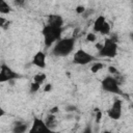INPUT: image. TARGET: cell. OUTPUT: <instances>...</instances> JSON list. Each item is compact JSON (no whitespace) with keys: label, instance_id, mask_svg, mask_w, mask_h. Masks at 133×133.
Instances as JSON below:
<instances>
[{"label":"cell","instance_id":"cell-17","mask_svg":"<svg viewBox=\"0 0 133 133\" xmlns=\"http://www.w3.org/2000/svg\"><path fill=\"white\" fill-rule=\"evenodd\" d=\"M39 87H41V84L39 83H37V82H34V81H32L31 83H30V92H36L38 89H39Z\"/></svg>","mask_w":133,"mask_h":133},{"label":"cell","instance_id":"cell-12","mask_svg":"<svg viewBox=\"0 0 133 133\" xmlns=\"http://www.w3.org/2000/svg\"><path fill=\"white\" fill-rule=\"evenodd\" d=\"M105 22H106V19H105L104 16L98 17V18L95 20V22H94V26H92L94 31H95V32H100V30H101V28L103 27V25H104Z\"/></svg>","mask_w":133,"mask_h":133},{"label":"cell","instance_id":"cell-22","mask_svg":"<svg viewBox=\"0 0 133 133\" xmlns=\"http://www.w3.org/2000/svg\"><path fill=\"white\" fill-rule=\"evenodd\" d=\"M75 10H76V12H77V14L81 15V14H84V11L86 10V8H85L83 5H78V6L75 8Z\"/></svg>","mask_w":133,"mask_h":133},{"label":"cell","instance_id":"cell-15","mask_svg":"<svg viewBox=\"0 0 133 133\" xmlns=\"http://www.w3.org/2000/svg\"><path fill=\"white\" fill-rule=\"evenodd\" d=\"M110 30H111V27H110V24L108 22H105L103 27L101 28L100 30V33L103 34V35H106V34H109L110 33Z\"/></svg>","mask_w":133,"mask_h":133},{"label":"cell","instance_id":"cell-6","mask_svg":"<svg viewBox=\"0 0 133 133\" xmlns=\"http://www.w3.org/2000/svg\"><path fill=\"white\" fill-rule=\"evenodd\" d=\"M17 78H20V75L12 71L7 64L2 63L0 65V82H7Z\"/></svg>","mask_w":133,"mask_h":133},{"label":"cell","instance_id":"cell-14","mask_svg":"<svg viewBox=\"0 0 133 133\" xmlns=\"http://www.w3.org/2000/svg\"><path fill=\"white\" fill-rule=\"evenodd\" d=\"M47 79V75L45 74V73H37V74H35L34 76H33V81L34 82H37V83H39V84H42V83H44V81Z\"/></svg>","mask_w":133,"mask_h":133},{"label":"cell","instance_id":"cell-27","mask_svg":"<svg viewBox=\"0 0 133 133\" xmlns=\"http://www.w3.org/2000/svg\"><path fill=\"white\" fill-rule=\"evenodd\" d=\"M5 113H6V112H5V110L0 106V118H1L2 116H4V115H5Z\"/></svg>","mask_w":133,"mask_h":133},{"label":"cell","instance_id":"cell-20","mask_svg":"<svg viewBox=\"0 0 133 133\" xmlns=\"http://www.w3.org/2000/svg\"><path fill=\"white\" fill-rule=\"evenodd\" d=\"M11 10H12V8H11L9 5H7V6H5V7H2V8H0V14H3V15H7V14H9Z\"/></svg>","mask_w":133,"mask_h":133},{"label":"cell","instance_id":"cell-26","mask_svg":"<svg viewBox=\"0 0 133 133\" xmlns=\"http://www.w3.org/2000/svg\"><path fill=\"white\" fill-rule=\"evenodd\" d=\"M7 5H9L5 0H0V8H2V7H5V6H7Z\"/></svg>","mask_w":133,"mask_h":133},{"label":"cell","instance_id":"cell-28","mask_svg":"<svg viewBox=\"0 0 133 133\" xmlns=\"http://www.w3.org/2000/svg\"><path fill=\"white\" fill-rule=\"evenodd\" d=\"M57 111H58V107L55 106V107H53V108L50 110V113H55V112H57Z\"/></svg>","mask_w":133,"mask_h":133},{"label":"cell","instance_id":"cell-7","mask_svg":"<svg viewBox=\"0 0 133 133\" xmlns=\"http://www.w3.org/2000/svg\"><path fill=\"white\" fill-rule=\"evenodd\" d=\"M122 108H123V102H122V100H118V99L115 100L112 103L111 108L107 111L108 116L111 119H114V121L119 119L121 116H122Z\"/></svg>","mask_w":133,"mask_h":133},{"label":"cell","instance_id":"cell-29","mask_svg":"<svg viewBox=\"0 0 133 133\" xmlns=\"http://www.w3.org/2000/svg\"><path fill=\"white\" fill-rule=\"evenodd\" d=\"M102 47H103V44H100V43H97V44H96V48H97L98 50H101Z\"/></svg>","mask_w":133,"mask_h":133},{"label":"cell","instance_id":"cell-16","mask_svg":"<svg viewBox=\"0 0 133 133\" xmlns=\"http://www.w3.org/2000/svg\"><path fill=\"white\" fill-rule=\"evenodd\" d=\"M103 66H104V64H103L102 62H95V63L91 65L90 71H91V73H97V72H99L100 70H102Z\"/></svg>","mask_w":133,"mask_h":133},{"label":"cell","instance_id":"cell-5","mask_svg":"<svg viewBox=\"0 0 133 133\" xmlns=\"http://www.w3.org/2000/svg\"><path fill=\"white\" fill-rule=\"evenodd\" d=\"M94 60H95V56H92L91 54L87 53L83 49L77 50L75 52V54H74V57H73V62L75 64H79V65L88 64Z\"/></svg>","mask_w":133,"mask_h":133},{"label":"cell","instance_id":"cell-24","mask_svg":"<svg viewBox=\"0 0 133 133\" xmlns=\"http://www.w3.org/2000/svg\"><path fill=\"white\" fill-rule=\"evenodd\" d=\"M52 84L51 83H47L46 85H45V87H44V91L45 92H49V91H51L52 90Z\"/></svg>","mask_w":133,"mask_h":133},{"label":"cell","instance_id":"cell-3","mask_svg":"<svg viewBox=\"0 0 133 133\" xmlns=\"http://www.w3.org/2000/svg\"><path fill=\"white\" fill-rule=\"evenodd\" d=\"M116 53H117V43L114 42L111 37L106 38L103 43L102 49L99 50V56L102 57L113 58L116 56Z\"/></svg>","mask_w":133,"mask_h":133},{"label":"cell","instance_id":"cell-11","mask_svg":"<svg viewBox=\"0 0 133 133\" xmlns=\"http://www.w3.org/2000/svg\"><path fill=\"white\" fill-rule=\"evenodd\" d=\"M27 129H28V125H27V123L18 121V122H15L12 131H14L15 133H23V132H25Z\"/></svg>","mask_w":133,"mask_h":133},{"label":"cell","instance_id":"cell-4","mask_svg":"<svg viewBox=\"0 0 133 133\" xmlns=\"http://www.w3.org/2000/svg\"><path fill=\"white\" fill-rule=\"evenodd\" d=\"M101 86L102 89L111 92V94H116V95H122V89L119 87V84L117 83L116 79L112 76H106L102 81H101Z\"/></svg>","mask_w":133,"mask_h":133},{"label":"cell","instance_id":"cell-25","mask_svg":"<svg viewBox=\"0 0 133 133\" xmlns=\"http://www.w3.org/2000/svg\"><path fill=\"white\" fill-rule=\"evenodd\" d=\"M108 71H109L110 74H114V75H116V74L118 73V71H117L116 68H114V66H109V68H108Z\"/></svg>","mask_w":133,"mask_h":133},{"label":"cell","instance_id":"cell-1","mask_svg":"<svg viewBox=\"0 0 133 133\" xmlns=\"http://www.w3.org/2000/svg\"><path fill=\"white\" fill-rule=\"evenodd\" d=\"M75 44H76V39L74 36L59 38L56 42L52 52L55 56H68L74 50Z\"/></svg>","mask_w":133,"mask_h":133},{"label":"cell","instance_id":"cell-23","mask_svg":"<svg viewBox=\"0 0 133 133\" xmlns=\"http://www.w3.org/2000/svg\"><path fill=\"white\" fill-rule=\"evenodd\" d=\"M96 111H97V114H96V123L99 124L101 122V119H102V112L99 109H96Z\"/></svg>","mask_w":133,"mask_h":133},{"label":"cell","instance_id":"cell-19","mask_svg":"<svg viewBox=\"0 0 133 133\" xmlns=\"http://www.w3.org/2000/svg\"><path fill=\"white\" fill-rule=\"evenodd\" d=\"M96 39H97V35H96V33H94V32H89V33H87V35H86V41H87V42L94 43V42H96Z\"/></svg>","mask_w":133,"mask_h":133},{"label":"cell","instance_id":"cell-13","mask_svg":"<svg viewBox=\"0 0 133 133\" xmlns=\"http://www.w3.org/2000/svg\"><path fill=\"white\" fill-rule=\"evenodd\" d=\"M45 123H46V125L48 126V128H49L51 131L54 130V128L56 127V118H55V115H54L53 113L49 114V115L47 116V118L45 119Z\"/></svg>","mask_w":133,"mask_h":133},{"label":"cell","instance_id":"cell-8","mask_svg":"<svg viewBox=\"0 0 133 133\" xmlns=\"http://www.w3.org/2000/svg\"><path fill=\"white\" fill-rule=\"evenodd\" d=\"M51 130L48 128V126L46 125L45 121L42 119V118H38L36 116L33 117V122H32V125H31V128L29 129V132L30 133H33V132H50Z\"/></svg>","mask_w":133,"mask_h":133},{"label":"cell","instance_id":"cell-10","mask_svg":"<svg viewBox=\"0 0 133 133\" xmlns=\"http://www.w3.org/2000/svg\"><path fill=\"white\" fill-rule=\"evenodd\" d=\"M51 26L57 27V28H62L63 25V19L59 15H50L48 16V23Z\"/></svg>","mask_w":133,"mask_h":133},{"label":"cell","instance_id":"cell-2","mask_svg":"<svg viewBox=\"0 0 133 133\" xmlns=\"http://www.w3.org/2000/svg\"><path fill=\"white\" fill-rule=\"evenodd\" d=\"M61 33H62V28H57L49 24L45 25L44 28L42 29V34L44 36L45 46L46 47L52 46L56 41L61 38Z\"/></svg>","mask_w":133,"mask_h":133},{"label":"cell","instance_id":"cell-9","mask_svg":"<svg viewBox=\"0 0 133 133\" xmlns=\"http://www.w3.org/2000/svg\"><path fill=\"white\" fill-rule=\"evenodd\" d=\"M32 63L39 69L46 68V54L43 51H37L32 57Z\"/></svg>","mask_w":133,"mask_h":133},{"label":"cell","instance_id":"cell-21","mask_svg":"<svg viewBox=\"0 0 133 133\" xmlns=\"http://www.w3.org/2000/svg\"><path fill=\"white\" fill-rule=\"evenodd\" d=\"M14 5L15 6H18V7H23L26 3V0H14Z\"/></svg>","mask_w":133,"mask_h":133},{"label":"cell","instance_id":"cell-18","mask_svg":"<svg viewBox=\"0 0 133 133\" xmlns=\"http://www.w3.org/2000/svg\"><path fill=\"white\" fill-rule=\"evenodd\" d=\"M9 23H10V22H8L5 18L0 17V27H1V28H3V29H7L8 26H9Z\"/></svg>","mask_w":133,"mask_h":133}]
</instances>
